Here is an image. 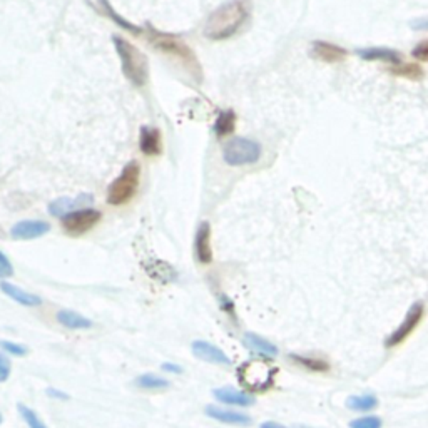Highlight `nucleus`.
Instances as JSON below:
<instances>
[{
    "mask_svg": "<svg viewBox=\"0 0 428 428\" xmlns=\"http://www.w3.org/2000/svg\"><path fill=\"white\" fill-rule=\"evenodd\" d=\"M94 203V196L89 192H82V194L76 196V198H59L56 201L49 204V211L56 218H63L67 213H72L76 210H82V207L91 206Z\"/></svg>",
    "mask_w": 428,
    "mask_h": 428,
    "instance_id": "obj_10",
    "label": "nucleus"
},
{
    "mask_svg": "<svg viewBox=\"0 0 428 428\" xmlns=\"http://www.w3.org/2000/svg\"><path fill=\"white\" fill-rule=\"evenodd\" d=\"M101 3H102L104 10H106L107 15H109V17L113 19L115 24H119V25L122 27V29H127V30H129V32H133V34H142V29H141V27H136V25L131 24V22L124 21V19H122L121 15H119V14L115 12V10L113 9V7H111V3L107 2V0H101Z\"/></svg>",
    "mask_w": 428,
    "mask_h": 428,
    "instance_id": "obj_25",
    "label": "nucleus"
},
{
    "mask_svg": "<svg viewBox=\"0 0 428 428\" xmlns=\"http://www.w3.org/2000/svg\"><path fill=\"white\" fill-rule=\"evenodd\" d=\"M192 353L198 360L206 361V363H214V365H226L229 366L233 361L227 354L223 352L221 348L213 345V343H207L203 340H198L192 343Z\"/></svg>",
    "mask_w": 428,
    "mask_h": 428,
    "instance_id": "obj_12",
    "label": "nucleus"
},
{
    "mask_svg": "<svg viewBox=\"0 0 428 428\" xmlns=\"http://www.w3.org/2000/svg\"><path fill=\"white\" fill-rule=\"evenodd\" d=\"M56 318L60 325L69 328V330H87V328L92 326L91 319L72 310L57 311Z\"/></svg>",
    "mask_w": 428,
    "mask_h": 428,
    "instance_id": "obj_19",
    "label": "nucleus"
},
{
    "mask_svg": "<svg viewBox=\"0 0 428 428\" xmlns=\"http://www.w3.org/2000/svg\"><path fill=\"white\" fill-rule=\"evenodd\" d=\"M14 275V266L10 263L9 258L5 256L2 251H0V278H10Z\"/></svg>",
    "mask_w": 428,
    "mask_h": 428,
    "instance_id": "obj_28",
    "label": "nucleus"
},
{
    "mask_svg": "<svg viewBox=\"0 0 428 428\" xmlns=\"http://www.w3.org/2000/svg\"><path fill=\"white\" fill-rule=\"evenodd\" d=\"M275 373L276 370L268 361L261 360L246 361L238 368V378H240L241 383L249 390L256 392L268 390L273 385V380H275Z\"/></svg>",
    "mask_w": 428,
    "mask_h": 428,
    "instance_id": "obj_6",
    "label": "nucleus"
},
{
    "mask_svg": "<svg viewBox=\"0 0 428 428\" xmlns=\"http://www.w3.org/2000/svg\"><path fill=\"white\" fill-rule=\"evenodd\" d=\"M414 25V29H428V21H416Z\"/></svg>",
    "mask_w": 428,
    "mask_h": 428,
    "instance_id": "obj_35",
    "label": "nucleus"
},
{
    "mask_svg": "<svg viewBox=\"0 0 428 428\" xmlns=\"http://www.w3.org/2000/svg\"><path fill=\"white\" fill-rule=\"evenodd\" d=\"M296 428H308V427H296Z\"/></svg>",
    "mask_w": 428,
    "mask_h": 428,
    "instance_id": "obj_37",
    "label": "nucleus"
},
{
    "mask_svg": "<svg viewBox=\"0 0 428 428\" xmlns=\"http://www.w3.org/2000/svg\"><path fill=\"white\" fill-rule=\"evenodd\" d=\"M0 423H2V414H0Z\"/></svg>",
    "mask_w": 428,
    "mask_h": 428,
    "instance_id": "obj_36",
    "label": "nucleus"
},
{
    "mask_svg": "<svg viewBox=\"0 0 428 428\" xmlns=\"http://www.w3.org/2000/svg\"><path fill=\"white\" fill-rule=\"evenodd\" d=\"M358 56L365 60H383V63L398 65L402 63V56L395 49L388 47H368L357 51Z\"/></svg>",
    "mask_w": 428,
    "mask_h": 428,
    "instance_id": "obj_17",
    "label": "nucleus"
},
{
    "mask_svg": "<svg viewBox=\"0 0 428 428\" xmlns=\"http://www.w3.org/2000/svg\"><path fill=\"white\" fill-rule=\"evenodd\" d=\"M0 290L22 306H38L42 303V300L37 295H32V293L22 290V288L15 286L12 283H7V281H0Z\"/></svg>",
    "mask_w": 428,
    "mask_h": 428,
    "instance_id": "obj_18",
    "label": "nucleus"
},
{
    "mask_svg": "<svg viewBox=\"0 0 428 428\" xmlns=\"http://www.w3.org/2000/svg\"><path fill=\"white\" fill-rule=\"evenodd\" d=\"M47 395L51 396V398H57V400H69V395H67V393L56 390V388H49V390H47Z\"/></svg>",
    "mask_w": 428,
    "mask_h": 428,
    "instance_id": "obj_32",
    "label": "nucleus"
},
{
    "mask_svg": "<svg viewBox=\"0 0 428 428\" xmlns=\"http://www.w3.org/2000/svg\"><path fill=\"white\" fill-rule=\"evenodd\" d=\"M350 428H381V420L378 416H361V418L353 420L350 423Z\"/></svg>",
    "mask_w": 428,
    "mask_h": 428,
    "instance_id": "obj_27",
    "label": "nucleus"
},
{
    "mask_svg": "<svg viewBox=\"0 0 428 428\" xmlns=\"http://www.w3.org/2000/svg\"><path fill=\"white\" fill-rule=\"evenodd\" d=\"M101 211L92 210V207H82V210H76L63 216L60 223H63L65 233H69L71 236H80V234L91 231L101 221Z\"/></svg>",
    "mask_w": 428,
    "mask_h": 428,
    "instance_id": "obj_7",
    "label": "nucleus"
},
{
    "mask_svg": "<svg viewBox=\"0 0 428 428\" xmlns=\"http://www.w3.org/2000/svg\"><path fill=\"white\" fill-rule=\"evenodd\" d=\"M248 15L249 10L245 0H231L223 3L207 17L203 36L214 42L226 41L240 32L241 27L248 21Z\"/></svg>",
    "mask_w": 428,
    "mask_h": 428,
    "instance_id": "obj_2",
    "label": "nucleus"
},
{
    "mask_svg": "<svg viewBox=\"0 0 428 428\" xmlns=\"http://www.w3.org/2000/svg\"><path fill=\"white\" fill-rule=\"evenodd\" d=\"M49 229H51L49 223L41 221V219H25V221H21L12 226L10 236H12L14 240L29 241L44 236V234L49 233Z\"/></svg>",
    "mask_w": 428,
    "mask_h": 428,
    "instance_id": "obj_9",
    "label": "nucleus"
},
{
    "mask_svg": "<svg viewBox=\"0 0 428 428\" xmlns=\"http://www.w3.org/2000/svg\"><path fill=\"white\" fill-rule=\"evenodd\" d=\"M261 157V146L248 137H233L223 148V159L227 166L254 164Z\"/></svg>",
    "mask_w": 428,
    "mask_h": 428,
    "instance_id": "obj_5",
    "label": "nucleus"
},
{
    "mask_svg": "<svg viewBox=\"0 0 428 428\" xmlns=\"http://www.w3.org/2000/svg\"><path fill=\"white\" fill-rule=\"evenodd\" d=\"M194 254L201 264H210L213 261L211 249V226L210 223H201L194 236Z\"/></svg>",
    "mask_w": 428,
    "mask_h": 428,
    "instance_id": "obj_13",
    "label": "nucleus"
},
{
    "mask_svg": "<svg viewBox=\"0 0 428 428\" xmlns=\"http://www.w3.org/2000/svg\"><path fill=\"white\" fill-rule=\"evenodd\" d=\"M236 129V113L233 109H225L216 117L213 131L218 137H226Z\"/></svg>",
    "mask_w": 428,
    "mask_h": 428,
    "instance_id": "obj_21",
    "label": "nucleus"
},
{
    "mask_svg": "<svg viewBox=\"0 0 428 428\" xmlns=\"http://www.w3.org/2000/svg\"><path fill=\"white\" fill-rule=\"evenodd\" d=\"M10 370H12L10 360L5 357V354L0 353V383H3V381L9 380Z\"/></svg>",
    "mask_w": 428,
    "mask_h": 428,
    "instance_id": "obj_29",
    "label": "nucleus"
},
{
    "mask_svg": "<svg viewBox=\"0 0 428 428\" xmlns=\"http://www.w3.org/2000/svg\"><path fill=\"white\" fill-rule=\"evenodd\" d=\"M161 368H163V372H168V373H181L183 372V368H181L179 365H174V363H163L161 365Z\"/></svg>",
    "mask_w": 428,
    "mask_h": 428,
    "instance_id": "obj_33",
    "label": "nucleus"
},
{
    "mask_svg": "<svg viewBox=\"0 0 428 428\" xmlns=\"http://www.w3.org/2000/svg\"><path fill=\"white\" fill-rule=\"evenodd\" d=\"M295 360H298L300 363H303L304 366H308V368L311 370H318V372H322V370H328V365L325 363V361H319V360H308V358H302V357H293Z\"/></svg>",
    "mask_w": 428,
    "mask_h": 428,
    "instance_id": "obj_31",
    "label": "nucleus"
},
{
    "mask_svg": "<svg viewBox=\"0 0 428 428\" xmlns=\"http://www.w3.org/2000/svg\"><path fill=\"white\" fill-rule=\"evenodd\" d=\"M260 428H286V427H283L281 423H276V422H264V423H261Z\"/></svg>",
    "mask_w": 428,
    "mask_h": 428,
    "instance_id": "obj_34",
    "label": "nucleus"
},
{
    "mask_svg": "<svg viewBox=\"0 0 428 428\" xmlns=\"http://www.w3.org/2000/svg\"><path fill=\"white\" fill-rule=\"evenodd\" d=\"M243 343H245L246 348H249L251 352L264 354V357H276L278 354L276 346L256 333H246L245 338H243Z\"/></svg>",
    "mask_w": 428,
    "mask_h": 428,
    "instance_id": "obj_20",
    "label": "nucleus"
},
{
    "mask_svg": "<svg viewBox=\"0 0 428 428\" xmlns=\"http://www.w3.org/2000/svg\"><path fill=\"white\" fill-rule=\"evenodd\" d=\"M17 410H19V414H21L22 418H24V422L27 423V427L29 428H47V425H45V423L42 422L41 418H38V415L36 414V412H34L32 408L27 407V405L19 403Z\"/></svg>",
    "mask_w": 428,
    "mask_h": 428,
    "instance_id": "obj_24",
    "label": "nucleus"
},
{
    "mask_svg": "<svg viewBox=\"0 0 428 428\" xmlns=\"http://www.w3.org/2000/svg\"><path fill=\"white\" fill-rule=\"evenodd\" d=\"M0 348H2L3 352L14 354V357H25V354L29 353V348H27V346L7 340H0Z\"/></svg>",
    "mask_w": 428,
    "mask_h": 428,
    "instance_id": "obj_26",
    "label": "nucleus"
},
{
    "mask_svg": "<svg viewBox=\"0 0 428 428\" xmlns=\"http://www.w3.org/2000/svg\"><path fill=\"white\" fill-rule=\"evenodd\" d=\"M139 183H141V166L137 161H131L107 188V203L111 206H122L129 203L136 196Z\"/></svg>",
    "mask_w": 428,
    "mask_h": 428,
    "instance_id": "obj_4",
    "label": "nucleus"
},
{
    "mask_svg": "<svg viewBox=\"0 0 428 428\" xmlns=\"http://www.w3.org/2000/svg\"><path fill=\"white\" fill-rule=\"evenodd\" d=\"M423 311H425V306H423L422 302H416V303L412 304L410 310H408L407 315H405V319L402 322V325L396 328V330L393 331L390 337L387 338V341H385V346H387V348H393V346L400 345V343H402L405 338H407L408 335H410L412 331H414L415 328L418 326V323L422 322Z\"/></svg>",
    "mask_w": 428,
    "mask_h": 428,
    "instance_id": "obj_8",
    "label": "nucleus"
},
{
    "mask_svg": "<svg viewBox=\"0 0 428 428\" xmlns=\"http://www.w3.org/2000/svg\"><path fill=\"white\" fill-rule=\"evenodd\" d=\"M137 387L144 388V390H161V388H168L169 381L159 375H153V373H144V375L136 378Z\"/></svg>",
    "mask_w": 428,
    "mask_h": 428,
    "instance_id": "obj_23",
    "label": "nucleus"
},
{
    "mask_svg": "<svg viewBox=\"0 0 428 428\" xmlns=\"http://www.w3.org/2000/svg\"><path fill=\"white\" fill-rule=\"evenodd\" d=\"M214 398L218 402L226 403V405H234V407H251L254 405V396L249 395L246 392H240V390H234L231 387H225V388H216L213 392Z\"/></svg>",
    "mask_w": 428,
    "mask_h": 428,
    "instance_id": "obj_16",
    "label": "nucleus"
},
{
    "mask_svg": "<svg viewBox=\"0 0 428 428\" xmlns=\"http://www.w3.org/2000/svg\"><path fill=\"white\" fill-rule=\"evenodd\" d=\"M148 41L156 51H159L163 56L171 57L174 63H177L183 67V71L191 77L196 82L203 80V67L201 63L196 57L194 51L183 41L181 37L174 36V34H166L161 30L154 29V27H148Z\"/></svg>",
    "mask_w": 428,
    "mask_h": 428,
    "instance_id": "obj_1",
    "label": "nucleus"
},
{
    "mask_svg": "<svg viewBox=\"0 0 428 428\" xmlns=\"http://www.w3.org/2000/svg\"><path fill=\"white\" fill-rule=\"evenodd\" d=\"M207 416H211L213 420L226 423V425H240V427H248L251 425V418L248 415L241 414V412L234 410H226V408L216 407V405H207L206 407Z\"/></svg>",
    "mask_w": 428,
    "mask_h": 428,
    "instance_id": "obj_15",
    "label": "nucleus"
},
{
    "mask_svg": "<svg viewBox=\"0 0 428 428\" xmlns=\"http://www.w3.org/2000/svg\"><path fill=\"white\" fill-rule=\"evenodd\" d=\"M113 44L126 79L133 86L144 87L149 80V60L146 54L121 36H113Z\"/></svg>",
    "mask_w": 428,
    "mask_h": 428,
    "instance_id": "obj_3",
    "label": "nucleus"
},
{
    "mask_svg": "<svg viewBox=\"0 0 428 428\" xmlns=\"http://www.w3.org/2000/svg\"><path fill=\"white\" fill-rule=\"evenodd\" d=\"M139 149L146 156H159L163 153V134L157 127L142 126L139 129Z\"/></svg>",
    "mask_w": 428,
    "mask_h": 428,
    "instance_id": "obj_11",
    "label": "nucleus"
},
{
    "mask_svg": "<svg viewBox=\"0 0 428 428\" xmlns=\"http://www.w3.org/2000/svg\"><path fill=\"white\" fill-rule=\"evenodd\" d=\"M412 56H414L415 59L428 63V41H423L420 42L418 45H415L414 51H412Z\"/></svg>",
    "mask_w": 428,
    "mask_h": 428,
    "instance_id": "obj_30",
    "label": "nucleus"
},
{
    "mask_svg": "<svg viewBox=\"0 0 428 428\" xmlns=\"http://www.w3.org/2000/svg\"><path fill=\"white\" fill-rule=\"evenodd\" d=\"M311 54H313L316 59L328 64L341 63V60L348 56V52L343 47H340V45L330 44V42L325 41H315L313 44H311Z\"/></svg>",
    "mask_w": 428,
    "mask_h": 428,
    "instance_id": "obj_14",
    "label": "nucleus"
},
{
    "mask_svg": "<svg viewBox=\"0 0 428 428\" xmlns=\"http://www.w3.org/2000/svg\"><path fill=\"white\" fill-rule=\"evenodd\" d=\"M378 405L373 395H353L346 400V407L353 412H370Z\"/></svg>",
    "mask_w": 428,
    "mask_h": 428,
    "instance_id": "obj_22",
    "label": "nucleus"
}]
</instances>
